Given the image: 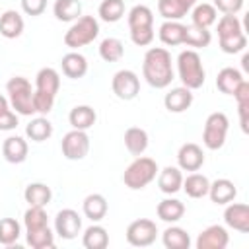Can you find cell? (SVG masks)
Masks as SVG:
<instances>
[{"mask_svg": "<svg viewBox=\"0 0 249 249\" xmlns=\"http://www.w3.org/2000/svg\"><path fill=\"white\" fill-rule=\"evenodd\" d=\"M142 76L156 89L167 88L175 78L169 51L163 47L148 49L144 54V60H142Z\"/></svg>", "mask_w": 249, "mask_h": 249, "instance_id": "obj_1", "label": "cell"}, {"mask_svg": "<svg viewBox=\"0 0 249 249\" xmlns=\"http://www.w3.org/2000/svg\"><path fill=\"white\" fill-rule=\"evenodd\" d=\"M58 88H60V74L54 68L45 66V68H41L37 72V76H35V89H33L35 113L49 115L53 111Z\"/></svg>", "mask_w": 249, "mask_h": 249, "instance_id": "obj_2", "label": "cell"}, {"mask_svg": "<svg viewBox=\"0 0 249 249\" xmlns=\"http://www.w3.org/2000/svg\"><path fill=\"white\" fill-rule=\"evenodd\" d=\"M218 41H220V49L226 54H235V53L245 51L247 35L243 31V25L237 16L224 14L218 19Z\"/></svg>", "mask_w": 249, "mask_h": 249, "instance_id": "obj_3", "label": "cell"}, {"mask_svg": "<svg viewBox=\"0 0 249 249\" xmlns=\"http://www.w3.org/2000/svg\"><path fill=\"white\" fill-rule=\"evenodd\" d=\"M177 74L179 80L183 82L185 88L189 89H198L204 86L206 80V72L202 66V58L195 49H187L181 51L177 56Z\"/></svg>", "mask_w": 249, "mask_h": 249, "instance_id": "obj_4", "label": "cell"}, {"mask_svg": "<svg viewBox=\"0 0 249 249\" xmlns=\"http://www.w3.org/2000/svg\"><path fill=\"white\" fill-rule=\"evenodd\" d=\"M158 171H160V167H158L156 160H152L148 156H136L124 169L123 183H124V187H128L132 191H140L156 179Z\"/></svg>", "mask_w": 249, "mask_h": 249, "instance_id": "obj_5", "label": "cell"}, {"mask_svg": "<svg viewBox=\"0 0 249 249\" xmlns=\"http://www.w3.org/2000/svg\"><path fill=\"white\" fill-rule=\"evenodd\" d=\"M6 91H8V101L10 107L23 117H29L35 113V105H33V89L27 78L23 76H14L8 80L6 84Z\"/></svg>", "mask_w": 249, "mask_h": 249, "instance_id": "obj_6", "label": "cell"}, {"mask_svg": "<svg viewBox=\"0 0 249 249\" xmlns=\"http://www.w3.org/2000/svg\"><path fill=\"white\" fill-rule=\"evenodd\" d=\"M99 35V21L93 16H80L72 21L68 31L64 33V45L72 51H78L80 47H86L93 43V39Z\"/></svg>", "mask_w": 249, "mask_h": 249, "instance_id": "obj_7", "label": "cell"}, {"mask_svg": "<svg viewBox=\"0 0 249 249\" xmlns=\"http://www.w3.org/2000/svg\"><path fill=\"white\" fill-rule=\"evenodd\" d=\"M230 128V119L222 111H214L206 117L204 121V130H202V144L208 150H220L226 144Z\"/></svg>", "mask_w": 249, "mask_h": 249, "instance_id": "obj_8", "label": "cell"}, {"mask_svg": "<svg viewBox=\"0 0 249 249\" xmlns=\"http://www.w3.org/2000/svg\"><path fill=\"white\" fill-rule=\"evenodd\" d=\"M158 237V226L150 218H138L126 228V241L132 247H148Z\"/></svg>", "mask_w": 249, "mask_h": 249, "instance_id": "obj_9", "label": "cell"}, {"mask_svg": "<svg viewBox=\"0 0 249 249\" xmlns=\"http://www.w3.org/2000/svg\"><path fill=\"white\" fill-rule=\"evenodd\" d=\"M60 148H62V156L66 160H72V161L84 160L89 152V136H88L86 130L72 128L70 132H66L62 136Z\"/></svg>", "mask_w": 249, "mask_h": 249, "instance_id": "obj_10", "label": "cell"}, {"mask_svg": "<svg viewBox=\"0 0 249 249\" xmlns=\"http://www.w3.org/2000/svg\"><path fill=\"white\" fill-rule=\"evenodd\" d=\"M111 88H113V93L123 99V101H130L138 95L140 91V78L136 76V72L132 70H119L113 74V80H111Z\"/></svg>", "mask_w": 249, "mask_h": 249, "instance_id": "obj_11", "label": "cell"}, {"mask_svg": "<svg viewBox=\"0 0 249 249\" xmlns=\"http://www.w3.org/2000/svg\"><path fill=\"white\" fill-rule=\"evenodd\" d=\"M82 231V218L72 208H62L54 216V233L62 239H74Z\"/></svg>", "mask_w": 249, "mask_h": 249, "instance_id": "obj_12", "label": "cell"}, {"mask_svg": "<svg viewBox=\"0 0 249 249\" xmlns=\"http://www.w3.org/2000/svg\"><path fill=\"white\" fill-rule=\"evenodd\" d=\"M228 243H230V233L220 224H212L204 228L195 241L196 249H226Z\"/></svg>", "mask_w": 249, "mask_h": 249, "instance_id": "obj_13", "label": "cell"}, {"mask_svg": "<svg viewBox=\"0 0 249 249\" xmlns=\"http://www.w3.org/2000/svg\"><path fill=\"white\" fill-rule=\"evenodd\" d=\"M204 163V152L195 142H185L177 152V165L181 171H198Z\"/></svg>", "mask_w": 249, "mask_h": 249, "instance_id": "obj_14", "label": "cell"}, {"mask_svg": "<svg viewBox=\"0 0 249 249\" xmlns=\"http://www.w3.org/2000/svg\"><path fill=\"white\" fill-rule=\"evenodd\" d=\"M224 222L228 228L247 233L249 231V206L245 202H228L224 210Z\"/></svg>", "mask_w": 249, "mask_h": 249, "instance_id": "obj_15", "label": "cell"}, {"mask_svg": "<svg viewBox=\"0 0 249 249\" xmlns=\"http://www.w3.org/2000/svg\"><path fill=\"white\" fill-rule=\"evenodd\" d=\"M163 105H165V109L169 113H183V111H187L193 105V89H189L185 86L169 89L165 93V97H163Z\"/></svg>", "mask_w": 249, "mask_h": 249, "instance_id": "obj_16", "label": "cell"}, {"mask_svg": "<svg viewBox=\"0 0 249 249\" xmlns=\"http://www.w3.org/2000/svg\"><path fill=\"white\" fill-rule=\"evenodd\" d=\"M27 152H29V146H27V140L21 138V136H8L2 144V154H4V160L10 161V163H21L27 160Z\"/></svg>", "mask_w": 249, "mask_h": 249, "instance_id": "obj_17", "label": "cell"}, {"mask_svg": "<svg viewBox=\"0 0 249 249\" xmlns=\"http://www.w3.org/2000/svg\"><path fill=\"white\" fill-rule=\"evenodd\" d=\"M60 66H62V74L66 78H72V80H78V78H84L86 72H88V60L84 54H80L78 51H70L62 56L60 60Z\"/></svg>", "mask_w": 249, "mask_h": 249, "instance_id": "obj_18", "label": "cell"}, {"mask_svg": "<svg viewBox=\"0 0 249 249\" xmlns=\"http://www.w3.org/2000/svg\"><path fill=\"white\" fill-rule=\"evenodd\" d=\"M183 185V173L179 167L167 165L161 171H158V187L163 195H175L181 191Z\"/></svg>", "mask_w": 249, "mask_h": 249, "instance_id": "obj_19", "label": "cell"}, {"mask_svg": "<svg viewBox=\"0 0 249 249\" xmlns=\"http://www.w3.org/2000/svg\"><path fill=\"white\" fill-rule=\"evenodd\" d=\"M208 196L214 204H228L237 196V189L230 179H216L208 187Z\"/></svg>", "mask_w": 249, "mask_h": 249, "instance_id": "obj_20", "label": "cell"}, {"mask_svg": "<svg viewBox=\"0 0 249 249\" xmlns=\"http://www.w3.org/2000/svg\"><path fill=\"white\" fill-rule=\"evenodd\" d=\"M185 29L187 25H183L181 21H175V19H165L161 25H160V31H158V37L163 45L167 47H175V45H183V39H185Z\"/></svg>", "mask_w": 249, "mask_h": 249, "instance_id": "obj_21", "label": "cell"}, {"mask_svg": "<svg viewBox=\"0 0 249 249\" xmlns=\"http://www.w3.org/2000/svg\"><path fill=\"white\" fill-rule=\"evenodd\" d=\"M23 18L16 10H6L0 16V35L6 39H18L23 33Z\"/></svg>", "mask_w": 249, "mask_h": 249, "instance_id": "obj_22", "label": "cell"}, {"mask_svg": "<svg viewBox=\"0 0 249 249\" xmlns=\"http://www.w3.org/2000/svg\"><path fill=\"white\" fill-rule=\"evenodd\" d=\"M107 198L99 193H91L84 198L82 202V210H84V216L91 222H99L107 216Z\"/></svg>", "mask_w": 249, "mask_h": 249, "instance_id": "obj_23", "label": "cell"}, {"mask_svg": "<svg viewBox=\"0 0 249 249\" xmlns=\"http://www.w3.org/2000/svg\"><path fill=\"white\" fill-rule=\"evenodd\" d=\"M95 121H97V113L89 105H76L68 113V123L72 124V128H78V130L91 128L95 124Z\"/></svg>", "mask_w": 249, "mask_h": 249, "instance_id": "obj_24", "label": "cell"}, {"mask_svg": "<svg viewBox=\"0 0 249 249\" xmlns=\"http://www.w3.org/2000/svg\"><path fill=\"white\" fill-rule=\"evenodd\" d=\"M208 187H210L208 177L202 175V173H196V171H191L187 177H183V185H181V189L191 198H202V196H206L208 195Z\"/></svg>", "mask_w": 249, "mask_h": 249, "instance_id": "obj_25", "label": "cell"}, {"mask_svg": "<svg viewBox=\"0 0 249 249\" xmlns=\"http://www.w3.org/2000/svg\"><path fill=\"white\" fill-rule=\"evenodd\" d=\"M243 80H245V78H243V74H241L237 68L226 66V68H222V70L218 72V76H216V88H218L222 93L231 95V93L235 91V88H237Z\"/></svg>", "mask_w": 249, "mask_h": 249, "instance_id": "obj_26", "label": "cell"}, {"mask_svg": "<svg viewBox=\"0 0 249 249\" xmlns=\"http://www.w3.org/2000/svg\"><path fill=\"white\" fill-rule=\"evenodd\" d=\"M51 134H53V123L45 115L31 119L25 126V136L33 142H45L51 138Z\"/></svg>", "mask_w": 249, "mask_h": 249, "instance_id": "obj_27", "label": "cell"}, {"mask_svg": "<svg viewBox=\"0 0 249 249\" xmlns=\"http://www.w3.org/2000/svg\"><path fill=\"white\" fill-rule=\"evenodd\" d=\"M124 146L132 156H142L148 148V132L140 126H130L124 130Z\"/></svg>", "mask_w": 249, "mask_h": 249, "instance_id": "obj_28", "label": "cell"}, {"mask_svg": "<svg viewBox=\"0 0 249 249\" xmlns=\"http://www.w3.org/2000/svg\"><path fill=\"white\" fill-rule=\"evenodd\" d=\"M23 198L29 206H47L53 198V191L45 183H29L23 191Z\"/></svg>", "mask_w": 249, "mask_h": 249, "instance_id": "obj_29", "label": "cell"}, {"mask_svg": "<svg viewBox=\"0 0 249 249\" xmlns=\"http://www.w3.org/2000/svg\"><path fill=\"white\" fill-rule=\"evenodd\" d=\"M156 212H158V218H160L161 222L175 224V222H179V220L183 218V214H185V204H183L181 200H177V198H163V200L158 204Z\"/></svg>", "mask_w": 249, "mask_h": 249, "instance_id": "obj_30", "label": "cell"}, {"mask_svg": "<svg viewBox=\"0 0 249 249\" xmlns=\"http://www.w3.org/2000/svg\"><path fill=\"white\" fill-rule=\"evenodd\" d=\"M82 245L86 249H105L109 245V233L103 226L99 224H91L89 228L84 230V235H82Z\"/></svg>", "mask_w": 249, "mask_h": 249, "instance_id": "obj_31", "label": "cell"}, {"mask_svg": "<svg viewBox=\"0 0 249 249\" xmlns=\"http://www.w3.org/2000/svg\"><path fill=\"white\" fill-rule=\"evenodd\" d=\"M161 241L167 249H189L191 247V235L187 230L179 226H169L161 233Z\"/></svg>", "mask_w": 249, "mask_h": 249, "instance_id": "obj_32", "label": "cell"}, {"mask_svg": "<svg viewBox=\"0 0 249 249\" xmlns=\"http://www.w3.org/2000/svg\"><path fill=\"white\" fill-rule=\"evenodd\" d=\"M25 239H27V245H31L33 249H51V247H54V233L49 226L35 228V230H25Z\"/></svg>", "mask_w": 249, "mask_h": 249, "instance_id": "obj_33", "label": "cell"}, {"mask_svg": "<svg viewBox=\"0 0 249 249\" xmlns=\"http://www.w3.org/2000/svg\"><path fill=\"white\" fill-rule=\"evenodd\" d=\"M53 14L58 21H74L82 16V2L80 0H54Z\"/></svg>", "mask_w": 249, "mask_h": 249, "instance_id": "obj_34", "label": "cell"}, {"mask_svg": "<svg viewBox=\"0 0 249 249\" xmlns=\"http://www.w3.org/2000/svg\"><path fill=\"white\" fill-rule=\"evenodd\" d=\"M191 19H193V25H198V27H210L216 23L218 19V10L208 4V2H202V4H195L193 6V12H191Z\"/></svg>", "mask_w": 249, "mask_h": 249, "instance_id": "obj_35", "label": "cell"}, {"mask_svg": "<svg viewBox=\"0 0 249 249\" xmlns=\"http://www.w3.org/2000/svg\"><path fill=\"white\" fill-rule=\"evenodd\" d=\"M237 101V111H239V124H241V130L243 132H249L247 128V121H249V82L243 80L235 91L231 93Z\"/></svg>", "mask_w": 249, "mask_h": 249, "instance_id": "obj_36", "label": "cell"}, {"mask_svg": "<svg viewBox=\"0 0 249 249\" xmlns=\"http://www.w3.org/2000/svg\"><path fill=\"white\" fill-rule=\"evenodd\" d=\"M210 41H212V33L206 27H198V25H193V23L187 25L183 45L193 47V49H204V47L210 45Z\"/></svg>", "mask_w": 249, "mask_h": 249, "instance_id": "obj_37", "label": "cell"}, {"mask_svg": "<svg viewBox=\"0 0 249 249\" xmlns=\"http://www.w3.org/2000/svg\"><path fill=\"white\" fill-rule=\"evenodd\" d=\"M128 29H136V27H154V12L144 6V4H136L130 8L128 12Z\"/></svg>", "mask_w": 249, "mask_h": 249, "instance_id": "obj_38", "label": "cell"}, {"mask_svg": "<svg viewBox=\"0 0 249 249\" xmlns=\"http://www.w3.org/2000/svg\"><path fill=\"white\" fill-rule=\"evenodd\" d=\"M124 54V45L121 39L117 37H107L99 43V56L105 60V62H117L121 60Z\"/></svg>", "mask_w": 249, "mask_h": 249, "instance_id": "obj_39", "label": "cell"}, {"mask_svg": "<svg viewBox=\"0 0 249 249\" xmlns=\"http://www.w3.org/2000/svg\"><path fill=\"white\" fill-rule=\"evenodd\" d=\"M97 16L107 23L119 21L124 16V0H101L97 8Z\"/></svg>", "mask_w": 249, "mask_h": 249, "instance_id": "obj_40", "label": "cell"}, {"mask_svg": "<svg viewBox=\"0 0 249 249\" xmlns=\"http://www.w3.org/2000/svg\"><path fill=\"white\" fill-rule=\"evenodd\" d=\"M21 235V226L16 218H2L0 220V243L14 245Z\"/></svg>", "mask_w": 249, "mask_h": 249, "instance_id": "obj_41", "label": "cell"}, {"mask_svg": "<svg viewBox=\"0 0 249 249\" xmlns=\"http://www.w3.org/2000/svg\"><path fill=\"white\" fill-rule=\"evenodd\" d=\"M23 226H25V230L49 226V216L45 212V206H29L23 214Z\"/></svg>", "mask_w": 249, "mask_h": 249, "instance_id": "obj_42", "label": "cell"}, {"mask_svg": "<svg viewBox=\"0 0 249 249\" xmlns=\"http://www.w3.org/2000/svg\"><path fill=\"white\" fill-rule=\"evenodd\" d=\"M158 12L163 19H175V21L187 16V12L179 6L177 0H158Z\"/></svg>", "mask_w": 249, "mask_h": 249, "instance_id": "obj_43", "label": "cell"}, {"mask_svg": "<svg viewBox=\"0 0 249 249\" xmlns=\"http://www.w3.org/2000/svg\"><path fill=\"white\" fill-rule=\"evenodd\" d=\"M18 126V113L12 111L10 101L0 95V130H14Z\"/></svg>", "mask_w": 249, "mask_h": 249, "instance_id": "obj_44", "label": "cell"}, {"mask_svg": "<svg viewBox=\"0 0 249 249\" xmlns=\"http://www.w3.org/2000/svg\"><path fill=\"white\" fill-rule=\"evenodd\" d=\"M154 27H136L130 29V41L138 47H148L154 41Z\"/></svg>", "mask_w": 249, "mask_h": 249, "instance_id": "obj_45", "label": "cell"}, {"mask_svg": "<svg viewBox=\"0 0 249 249\" xmlns=\"http://www.w3.org/2000/svg\"><path fill=\"white\" fill-rule=\"evenodd\" d=\"M212 6L222 14H233L235 16L243 8V0H214Z\"/></svg>", "mask_w": 249, "mask_h": 249, "instance_id": "obj_46", "label": "cell"}, {"mask_svg": "<svg viewBox=\"0 0 249 249\" xmlns=\"http://www.w3.org/2000/svg\"><path fill=\"white\" fill-rule=\"evenodd\" d=\"M47 8V0H21V10L27 16H41Z\"/></svg>", "mask_w": 249, "mask_h": 249, "instance_id": "obj_47", "label": "cell"}, {"mask_svg": "<svg viewBox=\"0 0 249 249\" xmlns=\"http://www.w3.org/2000/svg\"><path fill=\"white\" fill-rule=\"evenodd\" d=\"M179 2V6L185 10V12H189V10H193V6L196 4V0H177Z\"/></svg>", "mask_w": 249, "mask_h": 249, "instance_id": "obj_48", "label": "cell"}, {"mask_svg": "<svg viewBox=\"0 0 249 249\" xmlns=\"http://www.w3.org/2000/svg\"><path fill=\"white\" fill-rule=\"evenodd\" d=\"M241 62H243V68L249 70V54H243V60Z\"/></svg>", "mask_w": 249, "mask_h": 249, "instance_id": "obj_49", "label": "cell"}]
</instances>
